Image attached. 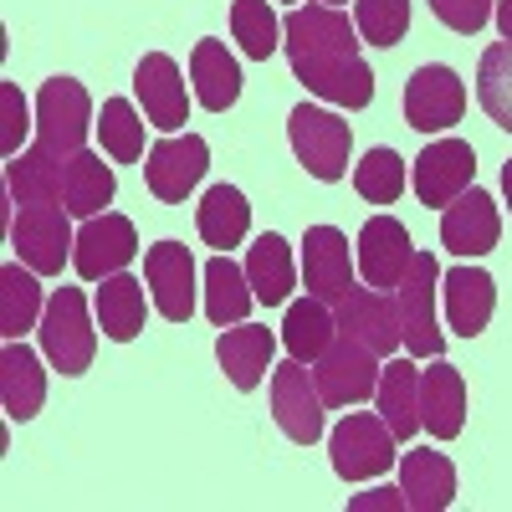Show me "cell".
Returning <instances> with one entry per match:
<instances>
[{"instance_id":"19","label":"cell","mask_w":512,"mask_h":512,"mask_svg":"<svg viewBox=\"0 0 512 512\" xmlns=\"http://www.w3.org/2000/svg\"><path fill=\"white\" fill-rule=\"evenodd\" d=\"M410 256H415L410 231L395 216H369L364 221V231H359V272H364L369 287L395 292L400 277H405V267H410Z\"/></svg>"},{"instance_id":"38","label":"cell","mask_w":512,"mask_h":512,"mask_svg":"<svg viewBox=\"0 0 512 512\" xmlns=\"http://www.w3.org/2000/svg\"><path fill=\"white\" fill-rule=\"evenodd\" d=\"M354 190L369 200V205H395L405 195V159L395 149H369L359 164H354Z\"/></svg>"},{"instance_id":"3","label":"cell","mask_w":512,"mask_h":512,"mask_svg":"<svg viewBox=\"0 0 512 512\" xmlns=\"http://www.w3.org/2000/svg\"><path fill=\"white\" fill-rule=\"evenodd\" d=\"M287 144L297 154V164L308 169L313 180L333 185L349 175V149H354V128L328 113V108H313V103H297L287 113Z\"/></svg>"},{"instance_id":"4","label":"cell","mask_w":512,"mask_h":512,"mask_svg":"<svg viewBox=\"0 0 512 512\" xmlns=\"http://www.w3.org/2000/svg\"><path fill=\"white\" fill-rule=\"evenodd\" d=\"M93 134V98L77 77H47L36 93V149H47L57 159L82 154Z\"/></svg>"},{"instance_id":"36","label":"cell","mask_w":512,"mask_h":512,"mask_svg":"<svg viewBox=\"0 0 512 512\" xmlns=\"http://www.w3.org/2000/svg\"><path fill=\"white\" fill-rule=\"evenodd\" d=\"M231 36L251 62H267L282 47V21L267 0H231Z\"/></svg>"},{"instance_id":"42","label":"cell","mask_w":512,"mask_h":512,"mask_svg":"<svg viewBox=\"0 0 512 512\" xmlns=\"http://www.w3.org/2000/svg\"><path fill=\"white\" fill-rule=\"evenodd\" d=\"M369 507H374V512H400V507H405V492H400V487H395V492H390V487H374V492H364V497H349V512H369Z\"/></svg>"},{"instance_id":"41","label":"cell","mask_w":512,"mask_h":512,"mask_svg":"<svg viewBox=\"0 0 512 512\" xmlns=\"http://www.w3.org/2000/svg\"><path fill=\"white\" fill-rule=\"evenodd\" d=\"M431 16L456 36H477L492 21V0H431Z\"/></svg>"},{"instance_id":"15","label":"cell","mask_w":512,"mask_h":512,"mask_svg":"<svg viewBox=\"0 0 512 512\" xmlns=\"http://www.w3.org/2000/svg\"><path fill=\"white\" fill-rule=\"evenodd\" d=\"M477 180V149L466 139H436L425 144L415 159V195L420 205H451L456 195H466Z\"/></svg>"},{"instance_id":"29","label":"cell","mask_w":512,"mask_h":512,"mask_svg":"<svg viewBox=\"0 0 512 512\" xmlns=\"http://www.w3.org/2000/svg\"><path fill=\"white\" fill-rule=\"evenodd\" d=\"M379 415L395 431V441H410L420 431V364L410 359H390V369L379 374Z\"/></svg>"},{"instance_id":"12","label":"cell","mask_w":512,"mask_h":512,"mask_svg":"<svg viewBox=\"0 0 512 512\" xmlns=\"http://www.w3.org/2000/svg\"><path fill=\"white\" fill-rule=\"evenodd\" d=\"M134 256H139V231H134V221L103 210V216L82 221L77 246H72V267H77L82 282H103V277L123 272Z\"/></svg>"},{"instance_id":"18","label":"cell","mask_w":512,"mask_h":512,"mask_svg":"<svg viewBox=\"0 0 512 512\" xmlns=\"http://www.w3.org/2000/svg\"><path fill=\"white\" fill-rule=\"evenodd\" d=\"M303 282L308 297L338 303L354 287V256H349V236L338 226H308L303 236Z\"/></svg>"},{"instance_id":"13","label":"cell","mask_w":512,"mask_h":512,"mask_svg":"<svg viewBox=\"0 0 512 512\" xmlns=\"http://www.w3.org/2000/svg\"><path fill=\"white\" fill-rule=\"evenodd\" d=\"M461 113H466V82L451 67L431 62L405 82V123L415 134H446L451 123H461Z\"/></svg>"},{"instance_id":"21","label":"cell","mask_w":512,"mask_h":512,"mask_svg":"<svg viewBox=\"0 0 512 512\" xmlns=\"http://www.w3.org/2000/svg\"><path fill=\"white\" fill-rule=\"evenodd\" d=\"M216 359L226 369V379L236 384V390H256V384L267 379L272 359H277V333L272 328H256V323H236L216 338Z\"/></svg>"},{"instance_id":"14","label":"cell","mask_w":512,"mask_h":512,"mask_svg":"<svg viewBox=\"0 0 512 512\" xmlns=\"http://www.w3.org/2000/svg\"><path fill=\"white\" fill-rule=\"evenodd\" d=\"M144 282H149V297H154L159 318L190 323V313H195V256H190V246L154 241L144 251Z\"/></svg>"},{"instance_id":"25","label":"cell","mask_w":512,"mask_h":512,"mask_svg":"<svg viewBox=\"0 0 512 512\" xmlns=\"http://www.w3.org/2000/svg\"><path fill=\"white\" fill-rule=\"evenodd\" d=\"M93 308H98V328L113 338V344H134L149 323V303H144V282H134L128 272L103 277V287L93 292Z\"/></svg>"},{"instance_id":"1","label":"cell","mask_w":512,"mask_h":512,"mask_svg":"<svg viewBox=\"0 0 512 512\" xmlns=\"http://www.w3.org/2000/svg\"><path fill=\"white\" fill-rule=\"evenodd\" d=\"M282 47L292 77L323 103L369 108L374 103V67L359 57V26L338 6H297L282 21Z\"/></svg>"},{"instance_id":"22","label":"cell","mask_w":512,"mask_h":512,"mask_svg":"<svg viewBox=\"0 0 512 512\" xmlns=\"http://www.w3.org/2000/svg\"><path fill=\"white\" fill-rule=\"evenodd\" d=\"M41 400H47V369H41L36 349H26V338H11L0 354V405L11 420H36Z\"/></svg>"},{"instance_id":"26","label":"cell","mask_w":512,"mask_h":512,"mask_svg":"<svg viewBox=\"0 0 512 512\" xmlns=\"http://www.w3.org/2000/svg\"><path fill=\"white\" fill-rule=\"evenodd\" d=\"M190 82H195V103L210 113H226L241 98V67L226 52V41H195L190 52Z\"/></svg>"},{"instance_id":"24","label":"cell","mask_w":512,"mask_h":512,"mask_svg":"<svg viewBox=\"0 0 512 512\" xmlns=\"http://www.w3.org/2000/svg\"><path fill=\"white\" fill-rule=\"evenodd\" d=\"M400 492H405V507L415 512H446L456 502V466L441 451H405Z\"/></svg>"},{"instance_id":"6","label":"cell","mask_w":512,"mask_h":512,"mask_svg":"<svg viewBox=\"0 0 512 512\" xmlns=\"http://www.w3.org/2000/svg\"><path fill=\"white\" fill-rule=\"evenodd\" d=\"M436 282H441V262L431 251H415L400 287H395L400 333H405V349L415 359H441L446 354V333L436 328Z\"/></svg>"},{"instance_id":"34","label":"cell","mask_w":512,"mask_h":512,"mask_svg":"<svg viewBox=\"0 0 512 512\" xmlns=\"http://www.w3.org/2000/svg\"><path fill=\"white\" fill-rule=\"evenodd\" d=\"M62 175H67V159H57L47 149H26L6 164V190H11L16 205L62 200Z\"/></svg>"},{"instance_id":"9","label":"cell","mask_w":512,"mask_h":512,"mask_svg":"<svg viewBox=\"0 0 512 512\" xmlns=\"http://www.w3.org/2000/svg\"><path fill=\"white\" fill-rule=\"evenodd\" d=\"M323 395L318 379L303 369V359H287L272 369V420L277 431L297 446H318L323 441Z\"/></svg>"},{"instance_id":"23","label":"cell","mask_w":512,"mask_h":512,"mask_svg":"<svg viewBox=\"0 0 512 512\" xmlns=\"http://www.w3.org/2000/svg\"><path fill=\"white\" fill-rule=\"evenodd\" d=\"M441 282H446V318H451V328L461 338L487 333V323L497 313V282L482 267H456Z\"/></svg>"},{"instance_id":"45","label":"cell","mask_w":512,"mask_h":512,"mask_svg":"<svg viewBox=\"0 0 512 512\" xmlns=\"http://www.w3.org/2000/svg\"><path fill=\"white\" fill-rule=\"evenodd\" d=\"M323 6H344V0H323Z\"/></svg>"},{"instance_id":"5","label":"cell","mask_w":512,"mask_h":512,"mask_svg":"<svg viewBox=\"0 0 512 512\" xmlns=\"http://www.w3.org/2000/svg\"><path fill=\"white\" fill-rule=\"evenodd\" d=\"M11 246L16 256L41 272V277H57L67 262H72V246H77V231H72V210L62 200H36V205H21L11 216Z\"/></svg>"},{"instance_id":"11","label":"cell","mask_w":512,"mask_h":512,"mask_svg":"<svg viewBox=\"0 0 512 512\" xmlns=\"http://www.w3.org/2000/svg\"><path fill=\"white\" fill-rule=\"evenodd\" d=\"M210 169V144L200 134H169L149 149L144 159V180H149V195L164 200V205H180Z\"/></svg>"},{"instance_id":"43","label":"cell","mask_w":512,"mask_h":512,"mask_svg":"<svg viewBox=\"0 0 512 512\" xmlns=\"http://www.w3.org/2000/svg\"><path fill=\"white\" fill-rule=\"evenodd\" d=\"M497 31H502V41H512V0H497Z\"/></svg>"},{"instance_id":"10","label":"cell","mask_w":512,"mask_h":512,"mask_svg":"<svg viewBox=\"0 0 512 512\" xmlns=\"http://www.w3.org/2000/svg\"><path fill=\"white\" fill-rule=\"evenodd\" d=\"M333 323H338L344 338H359V344L374 349L379 359H390L395 349H405L400 308H395V297H384L379 287H349L333 303Z\"/></svg>"},{"instance_id":"39","label":"cell","mask_w":512,"mask_h":512,"mask_svg":"<svg viewBox=\"0 0 512 512\" xmlns=\"http://www.w3.org/2000/svg\"><path fill=\"white\" fill-rule=\"evenodd\" d=\"M354 26L369 47H400L410 31V0H354Z\"/></svg>"},{"instance_id":"7","label":"cell","mask_w":512,"mask_h":512,"mask_svg":"<svg viewBox=\"0 0 512 512\" xmlns=\"http://www.w3.org/2000/svg\"><path fill=\"white\" fill-rule=\"evenodd\" d=\"M328 461L338 482H374L395 461V431L384 425V415H344L328 436Z\"/></svg>"},{"instance_id":"2","label":"cell","mask_w":512,"mask_h":512,"mask_svg":"<svg viewBox=\"0 0 512 512\" xmlns=\"http://www.w3.org/2000/svg\"><path fill=\"white\" fill-rule=\"evenodd\" d=\"M36 338H41V354L47 364L67 379L88 374L93 369V349H98V328L88 318V297L82 287H57L47 297V313L36 323Z\"/></svg>"},{"instance_id":"17","label":"cell","mask_w":512,"mask_h":512,"mask_svg":"<svg viewBox=\"0 0 512 512\" xmlns=\"http://www.w3.org/2000/svg\"><path fill=\"white\" fill-rule=\"evenodd\" d=\"M502 236V216H497V200L487 190H466L441 210V246L451 256H487Z\"/></svg>"},{"instance_id":"44","label":"cell","mask_w":512,"mask_h":512,"mask_svg":"<svg viewBox=\"0 0 512 512\" xmlns=\"http://www.w3.org/2000/svg\"><path fill=\"white\" fill-rule=\"evenodd\" d=\"M502 195H507V210H512V159L502 164Z\"/></svg>"},{"instance_id":"20","label":"cell","mask_w":512,"mask_h":512,"mask_svg":"<svg viewBox=\"0 0 512 512\" xmlns=\"http://www.w3.org/2000/svg\"><path fill=\"white\" fill-rule=\"evenodd\" d=\"M420 425L436 441H456L466 425V379L446 359H431V369H420Z\"/></svg>"},{"instance_id":"31","label":"cell","mask_w":512,"mask_h":512,"mask_svg":"<svg viewBox=\"0 0 512 512\" xmlns=\"http://www.w3.org/2000/svg\"><path fill=\"white\" fill-rule=\"evenodd\" d=\"M251 303H256V292H251V282H246V267L231 262V251H216V256L205 262V318L216 323V328L246 323Z\"/></svg>"},{"instance_id":"28","label":"cell","mask_w":512,"mask_h":512,"mask_svg":"<svg viewBox=\"0 0 512 512\" xmlns=\"http://www.w3.org/2000/svg\"><path fill=\"white\" fill-rule=\"evenodd\" d=\"M195 231L205 246H216V251H231L246 241L251 231V205L236 185H210L195 205Z\"/></svg>"},{"instance_id":"37","label":"cell","mask_w":512,"mask_h":512,"mask_svg":"<svg viewBox=\"0 0 512 512\" xmlns=\"http://www.w3.org/2000/svg\"><path fill=\"white\" fill-rule=\"evenodd\" d=\"M98 139H103L108 159L139 164L144 159V118L134 113V103H128V98H108L103 118H98Z\"/></svg>"},{"instance_id":"8","label":"cell","mask_w":512,"mask_h":512,"mask_svg":"<svg viewBox=\"0 0 512 512\" xmlns=\"http://www.w3.org/2000/svg\"><path fill=\"white\" fill-rule=\"evenodd\" d=\"M313 379H318V395H323V405H328V410L364 405V400L379 390V354H374V349H364L359 338H344V333H338L333 344L323 349V359H318Z\"/></svg>"},{"instance_id":"33","label":"cell","mask_w":512,"mask_h":512,"mask_svg":"<svg viewBox=\"0 0 512 512\" xmlns=\"http://www.w3.org/2000/svg\"><path fill=\"white\" fill-rule=\"evenodd\" d=\"M333 338H338L333 303H323V297H303V303H292V308H287V318H282V344H287L292 359L318 364Z\"/></svg>"},{"instance_id":"16","label":"cell","mask_w":512,"mask_h":512,"mask_svg":"<svg viewBox=\"0 0 512 512\" xmlns=\"http://www.w3.org/2000/svg\"><path fill=\"white\" fill-rule=\"evenodd\" d=\"M134 93L144 103V118L159 128V134H175V128L190 123V93H185V77H180V62L175 57L149 52L134 67Z\"/></svg>"},{"instance_id":"30","label":"cell","mask_w":512,"mask_h":512,"mask_svg":"<svg viewBox=\"0 0 512 512\" xmlns=\"http://www.w3.org/2000/svg\"><path fill=\"white\" fill-rule=\"evenodd\" d=\"M113 195H118V180H113V169L98 159V154H72L67 159V175H62V205L72 210L77 221H93V216H103V210L113 205Z\"/></svg>"},{"instance_id":"35","label":"cell","mask_w":512,"mask_h":512,"mask_svg":"<svg viewBox=\"0 0 512 512\" xmlns=\"http://www.w3.org/2000/svg\"><path fill=\"white\" fill-rule=\"evenodd\" d=\"M477 103L487 108V118L497 128L512 134V41H497V47L482 52L477 67Z\"/></svg>"},{"instance_id":"40","label":"cell","mask_w":512,"mask_h":512,"mask_svg":"<svg viewBox=\"0 0 512 512\" xmlns=\"http://www.w3.org/2000/svg\"><path fill=\"white\" fill-rule=\"evenodd\" d=\"M31 108H26V98H21V88L16 82H0V154L6 159H16L21 154V139L31 134Z\"/></svg>"},{"instance_id":"32","label":"cell","mask_w":512,"mask_h":512,"mask_svg":"<svg viewBox=\"0 0 512 512\" xmlns=\"http://www.w3.org/2000/svg\"><path fill=\"white\" fill-rule=\"evenodd\" d=\"M36 277H41V272L21 267V256L0 267V338H6V344H11V338H26V333L41 323V313H47Z\"/></svg>"},{"instance_id":"27","label":"cell","mask_w":512,"mask_h":512,"mask_svg":"<svg viewBox=\"0 0 512 512\" xmlns=\"http://www.w3.org/2000/svg\"><path fill=\"white\" fill-rule=\"evenodd\" d=\"M246 282L256 292V303L267 308H282L292 287H297V267H292V246L277 236V231H262L246 251Z\"/></svg>"}]
</instances>
